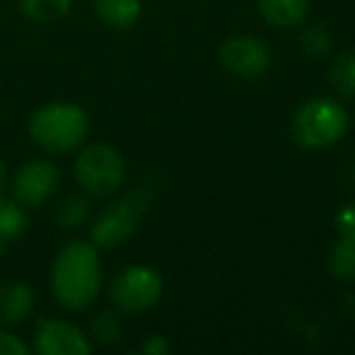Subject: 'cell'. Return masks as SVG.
Segmentation results:
<instances>
[{"label": "cell", "instance_id": "1", "mask_svg": "<svg viewBox=\"0 0 355 355\" xmlns=\"http://www.w3.org/2000/svg\"><path fill=\"white\" fill-rule=\"evenodd\" d=\"M103 287V266L93 243L71 241L51 266V290L61 306L83 311L98 300Z\"/></svg>", "mask_w": 355, "mask_h": 355}, {"label": "cell", "instance_id": "2", "mask_svg": "<svg viewBox=\"0 0 355 355\" xmlns=\"http://www.w3.org/2000/svg\"><path fill=\"white\" fill-rule=\"evenodd\" d=\"M30 137L49 153H66L88 137V114L73 103H49L30 117Z\"/></svg>", "mask_w": 355, "mask_h": 355}, {"label": "cell", "instance_id": "3", "mask_svg": "<svg viewBox=\"0 0 355 355\" xmlns=\"http://www.w3.org/2000/svg\"><path fill=\"white\" fill-rule=\"evenodd\" d=\"M348 129V114L334 98H311L295 112L292 134L304 148H326L340 141Z\"/></svg>", "mask_w": 355, "mask_h": 355}, {"label": "cell", "instance_id": "4", "mask_svg": "<svg viewBox=\"0 0 355 355\" xmlns=\"http://www.w3.org/2000/svg\"><path fill=\"white\" fill-rule=\"evenodd\" d=\"M151 202V190H134V193L124 195L119 202L110 205L100 219L95 222L90 239H93L95 248H114L124 243L134 232H137L139 222L146 214V207Z\"/></svg>", "mask_w": 355, "mask_h": 355}, {"label": "cell", "instance_id": "5", "mask_svg": "<svg viewBox=\"0 0 355 355\" xmlns=\"http://www.w3.org/2000/svg\"><path fill=\"white\" fill-rule=\"evenodd\" d=\"M76 180L88 195L107 198L124 180V158L107 144H90L76 161Z\"/></svg>", "mask_w": 355, "mask_h": 355}, {"label": "cell", "instance_id": "6", "mask_svg": "<svg viewBox=\"0 0 355 355\" xmlns=\"http://www.w3.org/2000/svg\"><path fill=\"white\" fill-rule=\"evenodd\" d=\"M163 295V277L148 266H132L112 280L110 300L122 311H144Z\"/></svg>", "mask_w": 355, "mask_h": 355}, {"label": "cell", "instance_id": "7", "mask_svg": "<svg viewBox=\"0 0 355 355\" xmlns=\"http://www.w3.org/2000/svg\"><path fill=\"white\" fill-rule=\"evenodd\" d=\"M59 168L51 161H30L12 175V200L22 207H40L59 188Z\"/></svg>", "mask_w": 355, "mask_h": 355}, {"label": "cell", "instance_id": "8", "mask_svg": "<svg viewBox=\"0 0 355 355\" xmlns=\"http://www.w3.org/2000/svg\"><path fill=\"white\" fill-rule=\"evenodd\" d=\"M219 61L229 73L239 76V78H258L270 69L272 56L266 42L241 35L224 42L219 49Z\"/></svg>", "mask_w": 355, "mask_h": 355}, {"label": "cell", "instance_id": "9", "mask_svg": "<svg viewBox=\"0 0 355 355\" xmlns=\"http://www.w3.org/2000/svg\"><path fill=\"white\" fill-rule=\"evenodd\" d=\"M35 350L40 355H88L90 340L71 321L42 319L35 331Z\"/></svg>", "mask_w": 355, "mask_h": 355}, {"label": "cell", "instance_id": "10", "mask_svg": "<svg viewBox=\"0 0 355 355\" xmlns=\"http://www.w3.org/2000/svg\"><path fill=\"white\" fill-rule=\"evenodd\" d=\"M35 311V292L25 282H10L0 287V324L20 326Z\"/></svg>", "mask_w": 355, "mask_h": 355}, {"label": "cell", "instance_id": "11", "mask_svg": "<svg viewBox=\"0 0 355 355\" xmlns=\"http://www.w3.org/2000/svg\"><path fill=\"white\" fill-rule=\"evenodd\" d=\"M95 15L112 30H127L141 15V0H93Z\"/></svg>", "mask_w": 355, "mask_h": 355}, {"label": "cell", "instance_id": "12", "mask_svg": "<svg viewBox=\"0 0 355 355\" xmlns=\"http://www.w3.org/2000/svg\"><path fill=\"white\" fill-rule=\"evenodd\" d=\"M258 10L272 27H295L304 20L309 0H258Z\"/></svg>", "mask_w": 355, "mask_h": 355}, {"label": "cell", "instance_id": "13", "mask_svg": "<svg viewBox=\"0 0 355 355\" xmlns=\"http://www.w3.org/2000/svg\"><path fill=\"white\" fill-rule=\"evenodd\" d=\"M20 10L25 17L40 25H51V22L61 20L69 15L71 0H22Z\"/></svg>", "mask_w": 355, "mask_h": 355}, {"label": "cell", "instance_id": "14", "mask_svg": "<svg viewBox=\"0 0 355 355\" xmlns=\"http://www.w3.org/2000/svg\"><path fill=\"white\" fill-rule=\"evenodd\" d=\"M27 229V214L17 200H3L0 198V239L6 243L15 241L25 234Z\"/></svg>", "mask_w": 355, "mask_h": 355}, {"label": "cell", "instance_id": "15", "mask_svg": "<svg viewBox=\"0 0 355 355\" xmlns=\"http://www.w3.org/2000/svg\"><path fill=\"white\" fill-rule=\"evenodd\" d=\"M329 266H331V272H334L338 280H343V282L355 280V241L353 239L340 236L338 241L334 243L331 256H329Z\"/></svg>", "mask_w": 355, "mask_h": 355}, {"label": "cell", "instance_id": "16", "mask_svg": "<svg viewBox=\"0 0 355 355\" xmlns=\"http://www.w3.org/2000/svg\"><path fill=\"white\" fill-rule=\"evenodd\" d=\"M85 217H88V202H85V198H78V195L66 198L56 209V224L64 229L80 227Z\"/></svg>", "mask_w": 355, "mask_h": 355}, {"label": "cell", "instance_id": "17", "mask_svg": "<svg viewBox=\"0 0 355 355\" xmlns=\"http://www.w3.org/2000/svg\"><path fill=\"white\" fill-rule=\"evenodd\" d=\"M331 80L343 95H355V54H343L331 66Z\"/></svg>", "mask_w": 355, "mask_h": 355}, {"label": "cell", "instance_id": "18", "mask_svg": "<svg viewBox=\"0 0 355 355\" xmlns=\"http://www.w3.org/2000/svg\"><path fill=\"white\" fill-rule=\"evenodd\" d=\"M90 334H93V338L98 343L110 345L114 340H119V336H122V321H119L117 314H100L93 321V326H90Z\"/></svg>", "mask_w": 355, "mask_h": 355}, {"label": "cell", "instance_id": "19", "mask_svg": "<svg viewBox=\"0 0 355 355\" xmlns=\"http://www.w3.org/2000/svg\"><path fill=\"white\" fill-rule=\"evenodd\" d=\"M336 229H338L340 236L353 239L355 241V205L340 209L338 217H336Z\"/></svg>", "mask_w": 355, "mask_h": 355}, {"label": "cell", "instance_id": "20", "mask_svg": "<svg viewBox=\"0 0 355 355\" xmlns=\"http://www.w3.org/2000/svg\"><path fill=\"white\" fill-rule=\"evenodd\" d=\"M27 353H30V348L17 336L8 334V331H0V355H27Z\"/></svg>", "mask_w": 355, "mask_h": 355}, {"label": "cell", "instance_id": "21", "mask_svg": "<svg viewBox=\"0 0 355 355\" xmlns=\"http://www.w3.org/2000/svg\"><path fill=\"white\" fill-rule=\"evenodd\" d=\"M141 350L146 355H163V353H168V350H171V343H168L163 336H151L148 340H144Z\"/></svg>", "mask_w": 355, "mask_h": 355}, {"label": "cell", "instance_id": "22", "mask_svg": "<svg viewBox=\"0 0 355 355\" xmlns=\"http://www.w3.org/2000/svg\"><path fill=\"white\" fill-rule=\"evenodd\" d=\"M6 180H8V173H6V166L0 161V198H3V188H6Z\"/></svg>", "mask_w": 355, "mask_h": 355}, {"label": "cell", "instance_id": "23", "mask_svg": "<svg viewBox=\"0 0 355 355\" xmlns=\"http://www.w3.org/2000/svg\"><path fill=\"white\" fill-rule=\"evenodd\" d=\"M6 246H8V243L3 241V239H0V256H3V253H6Z\"/></svg>", "mask_w": 355, "mask_h": 355}]
</instances>
